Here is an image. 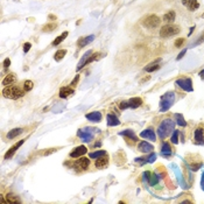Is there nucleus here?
Masks as SVG:
<instances>
[{
	"label": "nucleus",
	"mask_w": 204,
	"mask_h": 204,
	"mask_svg": "<svg viewBox=\"0 0 204 204\" xmlns=\"http://www.w3.org/2000/svg\"><path fill=\"white\" fill-rule=\"evenodd\" d=\"M175 122H173V119L167 118L165 120H162L160 124V126L157 127V135L161 139H166L167 136H169L173 132H174Z\"/></svg>",
	"instance_id": "obj_1"
},
{
	"label": "nucleus",
	"mask_w": 204,
	"mask_h": 204,
	"mask_svg": "<svg viewBox=\"0 0 204 204\" xmlns=\"http://www.w3.org/2000/svg\"><path fill=\"white\" fill-rule=\"evenodd\" d=\"M24 90H22L21 87L16 86V85H8L5 86L2 90V96L10 99H19V98L24 96Z\"/></svg>",
	"instance_id": "obj_2"
},
{
	"label": "nucleus",
	"mask_w": 204,
	"mask_h": 204,
	"mask_svg": "<svg viewBox=\"0 0 204 204\" xmlns=\"http://www.w3.org/2000/svg\"><path fill=\"white\" fill-rule=\"evenodd\" d=\"M175 102V95L173 92H167L165 93L160 99V111L161 112H166L168 111L173 103Z\"/></svg>",
	"instance_id": "obj_3"
},
{
	"label": "nucleus",
	"mask_w": 204,
	"mask_h": 204,
	"mask_svg": "<svg viewBox=\"0 0 204 204\" xmlns=\"http://www.w3.org/2000/svg\"><path fill=\"white\" fill-rule=\"evenodd\" d=\"M181 32V29L179 26H173V24H166L163 27H161L160 30V36L163 38V39H168V38H171L174 35L179 34Z\"/></svg>",
	"instance_id": "obj_4"
},
{
	"label": "nucleus",
	"mask_w": 204,
	"mask_h": 204,
	"mask_svg": "<svg viewBox=\"0 0 204 204\" xmlns=\"http://www.w3.org/2000/svg\"><path fill=\"white\" fill-rule=\"evenodd\" d=\"M161 22V19L155 14H151L142 20V24L147 28H156Z\"/></svg>",
	"instance_id": "obj_5"
},
{
	"label": "nucleus",
	"mask_w": 204,
	"mask_h": 204,
	"mask_svg": "<svg viewBox=\"0 0 204 204\" xmlns=\"http://www.w3.org/2000/svg\"><path fill=\"white\" fill-rule=\"evenodd\" d=\"M176 84H177L182 90L187 91V92H191V91L194 90V87H193V82H191L190 78H179V79L176 81Z\"/></svg>",
	"instance_id": "obj_6"
},
{
	"label": "nucleus",
	"mask_w": 204,
	"mask_h": 204,
	"mask_svg": "<svg viewBox=\"0 0 204 204\" xmlns=\"http://www.w3.org/2000/svg\"><path fill=\"white\" fill-rule=\"evenodd\" d=\"M77 136L81 138L82 141H84V142H90L93 139V134L92 132H91V128H89V127L84 128V130H78Z\"/></svg>",
	"instance_id": "obj_7"
},
{
	"label": "nucleus",
	"mask_w": 204,
	"mask_h": 204,
	"mask_svg": "<svg viewBox=\"0 0 204 204\" xmlns=\"http://www.w3.org/2000/svg\"><path fill=\"white\" fill-rule=\"evenodd\" d=\"M24 140H20L19 142H16V144H14V145L12 146V147H11L10 149H8V151L6 152V154H5V157H4V159H6V160H8V159H11V157H12V156L14 155V153L16 151H18V149H19L20 147H21V146L24 145Z\"/></svg>",
	"instance_id": "obj_8"
},
{
	"label": "nucleus",
	"mask_w": 204,
	"mask_h": 204,
	"mask_svg": "<svg viewBox=\"0 0 204 204\" xmlns=\"http://www.w3.org/2000/svg\"><path fill=\"white\" fill-rule=\"evenodd\" d=\"M87 153V149L85 146H78V147H76L75 149H73L69 155H70V157H73V159H76V157H81V156H83L84 154H86Z\"/></svg>",
	"instance_id": "obj_9"
},
{
	"label": "nucleus",
	"mask_w": 204,
	"mask_h": 204,
	"mask_svg": "<svg viewBox=\"0 0 204 204\" xmlns=\"http://www.w3.org/2000/svg\"><path fill=\"white\" fill-rule=\"evenodd\" d=\"M194 140L198 145H204V131L202 127H198L195 130L194 133Z\"/></svg>",
	"instance_id": "obj_10"
},
{
	"label": "nucleus",
	"mask_w": 204,
	"mask_h": 204,
	"mask_svg": "<svg viewBox=\"0 0 204 204\" xmlns=\"http://www.w3.org/2000/svg\"><path fill=\"white\" fill-rule=\"evenodd\" d=\"M182 4L189 11H191V12L198 10L199 7V2L197 0H182Z\"/></svg>",
	"instance_id": "obj_11"
},
{
	"label": "nucleus",
	"mask_w": 204,
	"mask_h": 204,
	"mask_svg": "<svg viewBox=\"0 0 204 204\" xmlns=\"http://www.w3.org/2000/svg\"><path fill=\"white\" fill-rule=\"evenodd\" d=\"M85 118H86L87 120H90V122H99L100 120H102V113L98 111H95V112H91V113H87L86 116H85Z\"/></svg>",
	"instance_id": "obj_12"
},
{
	"label": "nucleus",
	"mask_w": 204,
	"mask_h": 204,
	"mask_svg": "<svg viewBox=\"0 0 204 204\" xmlns=\"http://www.w3.org/2000/svg\"><path fill=\"white\" fill-rule=\"evenodd\" d=\"M138 149L141 153H151L154 149V147H153V145L148 144L147 141H141L140 144H139V146H138Z\"/></svg>",
	"instance_id": "obj_13"
},
{
	"label": "nucleus",
	"mask_w": 204,
	"mask_h": 204,
	"mask_svg": "<svg viewBox=\"0 0 204 204\" xmlns=\"http://www.w3.org/2000/svg\"><path fill=\"white\" fill-rule=\"evenodd\" d=\"M140 136L141 138H144V139H148V140H151V141H156V135L152 128H147V130H145L144 132H141Z\"/></svg>",
	"instance_id": "obj_14"
},
{
	"label": "nucleus",
	"mask_w": 204,
	"mask_h": 204,
	"mask_svg": "<svg viewBox=\"0 0 204 204\" xmlns=\"http://www.w3.org/2000/svg\"><path fill=\"white\" fill-rule=\"evenodd\" d=\"M16 81H18V78H16V76H15L14 73H8V75L2 79V85H4V86L13 85V84L16 83Z\"/></svg>",
	"instance_id": "obj_15"
},
{
	"label": "nucleus",
	"mask_w": 204,
	"mask_h": 204,
	"mask_svg": "<svg viewBox=\"0 0 204 204\" xmlns=\"http://www.w3.org/2000/svg\"><path fill=\"white\" fill-rule=\"evenodd\" d=\"M92 50H87L86 53L84 54V55H83V57L81 58V61H79V62H78V64H77V70H81V69L83 68V67H84V65H86V62H87V60H89V58H90V56H91V55H92Z\"/></svg>",
	"instance_id": "obj_16"
},
{
	"label": "nucleus",
	"mask_w": 204,
	"mask_h": 204,
	"mask_svg": "<svg viewBox=\"0 0 204 204\" xmlns=\"http://www.w3.org/2000/svg\"><path fill=\"white\" fill-rule=\"evenodd\" d=\"M93 40H95V35H89L86 38H81L77 41V47L78 48H83V47H85L90 42H92Z\"/></svg>",
	"instance_id": "obj_17"
},
{
	"label": "nucleus",
	"mask_w": 204,
	"mask_h": 204,
	"mask_svg": "<svg viewBox=\"0 0 204 204\" xmlns=\"http://www.w3.org/2000/svg\"><path fill=\"white\" fill-rule=\"evenodd\" d=\"M107 165H109V159L105 155L98 157L97 161H96V167L98 169H104V168L107 167Z\"/></svg>",
	"instance_id": "obj_18"
},
{
	"label": "nucleus",
	"mask_w": 204,
	"mask_h": 204,
	"mask_svg": "<svg viewBox=\"0 0 204 204\" xmlns=\"http://www.w3.org/2000/svg\"><path fill=\"white\" fill-rule=\"evenodd\" d=\"M171 146H170L169 142H163L162 144V147H161V154L163 156H167V157H169L171 155Z\"/></svg>",
	"instance_id": "obj_19"
},
{
	"label": "nucleus",
	"mask_w": 204,
	"mask_h": 204,
	"mask_svg": "<svg viewBox=\"0 0 204 204\" xmlns=\"http://www.w3.org/2000/svg\"><path fill=\"white\" fill-rule=\"evenodd\" d=\"M119 135H122L127 138V139H131L133 141H138V136L136 134L134 133V131H132V130H125V131L122 132H119Z\"/></svg>",
	"instance_id": "obj_20"
},
{
	"label": "nucleus",
	"mask_w": 204,
	"mask_h": 204,
	"mask_svg": "<svg viewBox=\"0 0 204 204\" xmlns=\"http://www.w3.org/2000/svg\"><path fill=\"white\" fill-rule=\"evenodd\" d=\"M73 93V89L71 86H64L60 90V97L61 98H68L69 96H71Z\"/></svg>",
	"instance_id": "obj_21"
},
{
	"label": "nucleus",
	"mask_w": 204,
	"mask_h": 204,
	"mask_svg": "<svg viewBox=\"0 0 204 204\" xmlns=\"http://www.w3.org/2000/svg\"><path fill=\"white\" fill-rule=\"evenodd\" d=\"M106 120H107V125H109V126H118V125L120 124L119 119H118L114 114H112V113H109V114H107Z\"/></svg>",
	"instance_id": "obj_22"
},
{
	"label": "nucleus",
	"mask_w": 204,
	"mask_h": 204,
	"mask_svg": "<svg viewBox=\"0 0 204 204\" xmlns=\"http://www.w3.org/2000/svg\"><path fill=\"white\" fill-rule=\"evenodd\" d=\"M127 102H128V107H131V109H136V107L141 106V104H142V99L139 98V97H134V98L128 99Z\"/></svg>",
	"instance_id": "obj_23"
},
{
	"label": "nucleus",
	"mask_w": 204,
	"mask_h": 204,
	"mask_svg": "<svg viewBox=\"0 0 204 204\" xmlns=\"http://www.w3.org/2000/svg\"><path fill=\"white\" fill-rule=\"evenodd\" d=\"M24 132V128H13L12 131H10L8 133H7V138L8 139H14V138H16L18 135H20L21 133Z\"/></svg>",
	"instance_id": "obj_24"
},
{
	"label": "nucleus",
	"mask_w": 204,
	"mask_h": 204,
	"mask_svg": "<svg viewBox=\"0 0 204 204\" xmlns=\"http://www.w3.org/2000/svg\"><path fill=\"white\" fill-rule=\"evenodd\" d=\"M77 166L82 169H87V167L90 166V160L87 157H82L77 161Z\"/></svg>",
	"instance_id": "obj_25"
},
{
	"label": "nucleus",
	"mask_w": 204,
	"mask_h": 204,
	"mask_svg": "<svg viewBox=\"0 0 204 204\" xmlns=\"http://www.w3.org/2000/svg\"><path fill=\"white\" fill-rule=\"evenodd\" d=\"M68 34H69L68 32H64V33H62V34L60 35V36H57V38H56V39H55V40L53 41V42H51V46H54V47H55V46H58V44L61 43V42H62L63 40L67 39Z\"/></svg>",
	"instance_id": "obj_26"
},
{
	"label": "nucleus",
	"mask_w": 204,
	"mask_h": 204,
	"mask_svg": "<svg viewBox=\"0 0 204 204\" xmlns=\"http://www.w3.org/2000/svg\"><path fill=\"white\" fill-rule=\"evenodd\" d=\"M175 119H176V124H177V125H180V126H182V127H184L185 125H187V122H185L183 114L176 113V114H175Z\"/></svg>",
	"instance_id": "obj_27"
},
{
	"label": "nucleus",
	"mask_w": 204,
	"mask_h": 204,
	"mask_svg": "<svg viewBox=\"0 0 204 204\" xmlns=\"http://www.w3.org/2000/svg\"><path fill=\"white\" fill-rule=\"evenodd\" d=\"M159 61H160V60H157V61L153 62L152 64H149L148 67H146L145 71H147V73H153V71H155V70H157V69H160V65L157 64V62H159Z\"/></svg>",
	"instance_id": "obj_28"
},
{
	"label": "nucleus",
	"mask_w": 204,
	"mask_h": 204,
	"mask_svg": "<svg viewBox=\"0 0 204 204\" xmlns=\"http://www.w3.org/2000/svg\"><path fill=\"white\" fill-rule=\"evenodd\" d=\"M65 55H67V49H60L55 53L54 58H55V61H61Z\"/></svg>",
	"instance_id": "obj_29"
},
{
	"label": "nucleus",
	"mask_w": 204,
	"mask_h": 204,
	"mask_svg": "<svg viewBox=\"0 0 204 204\" xmlns=\"http://www.w3.org/2000/svg\"><path fill=\"white\" fill-rule=\"evenodd\" d=\"M174 20H175V12H173V11H170V12H168V13H166L163 15V21L165 22H173Z\"/></svg>",
	"instance_id": "obj_30"
},
{
	"label": "nucleus",
	"mask_w": 204,
	"mask_h": 204,
	"mask_svg": "<svg viewBox=\"0 0 204 204\" xmlns=\"http://www.w3.org/2000/svg\"><path fill=\"white\" fill-rule=\"evenodd\" d=\"M6 201H7V203H20L19 197L15 196V195H12V194L6 195Z\"/></svg>",
	"instance_id": "obj_31"
},
{
	"label": "nucleus",
	"mask_w": 204,
	"mask_h": 204,
	"mask_svg": "<svg viewBox=\"0 0 204 204\" xmlns=\"http://www.w3.org/2000/svg\"><path fill=\"white\" fill-rule=\"evenodd\" d=\"M105 154H106V152H105V151L92 152V153H90V154H89V157H90V159H98V157H100V156L105 155Z\"/></svg>",
	"instance_id": "obj_32"
},
{
	"label": "nucleus",
	"mask_w": 204,
	"mask_h": 204,
	"mask_svg": "<svg viewBox=\"0 0 204 204\" xmlns=\"http://www.w3.org/2000/svg\"><path fill=\"white\" fill-rule=\"evenodd\" d=\"M56 27H57V24H46V26H43L42 32H47V33H49V32H53V30H55Z\"/></svg>",
	"instance_id": "obj_33"
},
{
	"label": "nucleus",
	"mask_w": 204,
	"mask_h": 204,
	"mask_svg": "<svg viewBox=\"0 0 204 204\" xmlns=\"http://www.w3.org/2000/svg\"><path fill=\"white\" fill-rule=\"evenodd\" d=\"M34 87V83L32 82V81H26L24 83V90L27 92V91H30Z\"/></svg>",
	"instance_id": "obj_34"
},
{
	"label": "nucleus",
	"mask_w": 204,
	"mask_h": 204,
	"mask_svg": "<svg viewBox=\"0 0 204 204\" xmlns=\"http://www.w3.org/2000/svg\"><path fill=\"white\" fill-rule=\"evenodd\" d=\"M179 134H180V131H174L173 132V135H171V144H179Z\"/></svg>",
	"instance_id": "obj_35"
},
{
	"label": "nucleus",
	"mask_w": 204,
	"mask_h": 204,
	"mask_svg": "<svg viewBox=\"0 0 204 204\" xmlns=\"http://www.w3.org/2000/svg\"><path fill=\"white\" fill-rule=\"evenodd\" d=\"M100 57V53H93L91 56H90V58L87 60V62H86V64H89V63H92L93 61H96V60H98V58Z\"/></svg>",
	"instance_id": "obj_36"
},
{
	"label": "nucleus",
	"mask_w": 204,
	"mask_h": 204,
	"mask_svg": "<svg viewBox=\"0 0 204 204\" xmlns=\"http://www.w3.org/2000/svg\"><path fill=\"white\" fill-rule=\"evenodd\" d=\"M157 181H159L157 176H156L155 174H153V175H152V177H149V184H151V185H155L156 183H157Z\"/></svg>",
	"instance_id": "obj_37"
},
{
	"label": "nucleus",
	"mask_w": 204,
	"mask_h": 204,
	"mask_svg": "<svg viewBox=\"0 0 204 204\" xmlns=\"http://www.w3.org/2000/svg\"><path fill=\"white\" fill-rule=\"evenodd\" d=\"M184 41L185 40L182 39V38H181V39H177L176 41H175V47H176V48H180L181 46L184 43Z\"/></svg>",
	"instance_id": "obj_38"
},
{
	"label": "nucleus",
	"mask_w": 204,
	"mask_h": 204,
	"mask_svg": "<svg viewBox=\"0 0 204 204\" xmlns=\"http://www.w3.org/2000/svg\"><path fill=\"white\" fill-rule=\"evenodd\" d=\"M78 81H79V75H76L75 79H73V82L70 83V86H71V87H75L76 85H77Z\"/></svg>",
	"instance_id": "obj_39"
},
{
	"label": "nucleus",
	"mask_w": 204,
	"mask_h": 204,
	"mask_svg": "<svg viewBox=\"0 0 204 204\" xmlns=\"http://www.w3.org/2000/svg\"><path fill=\"white\" fill-rule=\"evenodd\" d=\"M119 107H120V110H125V109H128V102L125 100V102H122L119 104Z\"/></svg>",
	"instance_id": "obj_40"
},
{
	"label": "nucleus",
	"mask_w": 204,
	"mask_h": 204,
	"mask_svg": "<svg viewBox=\"0 0 204 204\" xmlns=\"http://www.w3.org/2000/svg\"><path fill=\"white\" fill-rule=\"evenodd\" d=\"M30 47H32V44L29 43V42H26V43L24 44V53L27 54L29 51V49H30Z\"/></svg>",
	"instance_id": "obj_41"
},
{
	"label": "nucleus",
	"mask_w": 204,
	"mask_h": 204,
	"mask_svg": "<svg viewBox=\"0 0 204 204\" xmlns=\"http://www.w3.org/2000/svg\"><path fill=\"white\" fill-rule=\"evenodd\" d=\"M203 41H204V32L201 35H199V39L197 40V41H196L194 44H195V46H197V44H201L202 42H203Z\"/></svg>",
	"instance_id": "obj_42"
},
{
	"label": "nucleus",
	"mask_w": 204,
	"mask_h": 204,
	"mask_svg": "<svg viewBox=\"0 0 204 204\" xmlns=\"http://www.w3.org/2000/svg\"><path fill=\"white\" fill-rule=\"evenodd\" d=\"M185 53H187V49H183V50H182V51H181V53L179 54V55H177L176 60H177V61H180L181 58H182V57H183V56L185 55Z\"/></svg>",
	"instance_id": "obj_43"
},
{
	"label": "nucleus",
	"mask_w": 204,
	"mask_h": 204,
	"mask_svg": "<svg viewBox=\"0 0 204 204\" xmlns=\"http://www.w3.org/2000/svg\"><path fill=\"white\" fill-rule=\"evenodd\" d=\"M4 68H8L11 65V60L10 58H5V61H4Z\"/></svg>",
	"instance_id": "obj_44"
},
{
	"label": "nucleus",
	"mask_w": 204,
	"mask_h": 204,
	"mask_svg": "<svg viewBox=\"0 0 204 204\" xmlns=\"http://www.w3.org/2000/svg\"><path fill=\"white\" fill-rule=\"evenodd\" d=\"M155 157H156V154L155 153H152L151 154V156H149V157H148V162H154V161H155Z\"/></svg>",
	"instance_id": "obj_45"
},
{
	"label": "nucleus",
	"mask_w": 204,
	"mask_h": 204,
	"mask_svg": "<svg viewBox=\"0 0 204 204\" xmlns=\"http://www.w3.org/2000/svg\"><path fill=\"white\" fill-rule=\"evenodd\" d=\"M199 77H201V78H202V79L204 81V70H202V71L199 73Z\"/></svg>",
	"instance_id": "obj_46"
},
{
	"label": "nucleus",
	"mask_w": 204,
	"mask_h": 204,
	"mask_svg": "<svg viewBox=\"0 0 204 204\" xmlns=\"http://www.w3.org/2000/svg\"><path fill=\"white\" fill-rule=\"evenodd\" d=\"M49 19H50V20H55V19H56V16H54L53 14H49Z\"/></svg>",
	"instance_id": "obj_47"
},
{
	"label": "nucleus",
	"mask_w": 204,
	"mask_h": 204,
	"mask_svg": "<svg viewBox=\"0 0 204 204\" xmlns=\"http://www.w3.org/2000/svg\"><path fill=\"white\" fill-rule=\"evenodd\" d=\"M202 188H203V190H204V174H203V176H202Z\"/></svg>",
	"instance_id": "obj_48"
},
{
	"label": "nucleus",
	"mask_w": 204,
	"mask_h": 204,
	"mask_svg": "<svg viewBox=\"0 0 204 204\" xmlns=\"http://www.w3.org/2000/svg\"><path fill=\"white\" fill-rule=\"evenodd\" d=\"M194 29H195V27H191V28H190V33H189V35H191V33L194 32Z\"/></svg>",
	"instance_id": "obj_49"
},
{
	"label": "nucleus",
	"mask_w": 204,
	"mask_h": 204,
	"mask_svg": "<svg viewBox=\"0 0 204 204\" xmlns=\"http://www.w3.org/2000/svg\"><path fill=\"white\" fill-rule=\"evenodd\" d=\"M203 18H204V14H203Z\"/></svg>",
	"instance_id": "obj_50"
}]
</instances>
